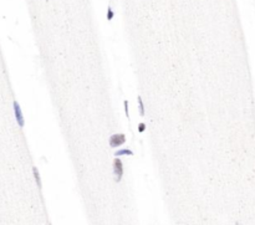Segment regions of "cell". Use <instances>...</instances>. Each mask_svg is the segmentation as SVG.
I'll return each mask as SVG.
<instances>
[{
  "label": "cell",
  "mask_w": 255,
  "mask_h": 225,
  "mask_svg": "<svg viewBox=\"0 0 255 225\" xmlns=\"http://www.w3.org/2000/svg\"><path fill=\"white\" fill-rule=\"evenodd\" d=\"M113 172L116 174V182H119L122 179V174H123V164H122V160L118 157H116L115 160H113Z\"/></svg>",
  "instance_id": "cell-1"
},
{
  "label": "cell",
  "mask_w": 255,
  "mask_h": 225,
  "mask_svg": "<svg viewBox=\"0 0 255 225\" xmlns=\"http://www.w3.org/2000/svg\"><path fill=\"white\" fill-rule=\"evenodd\" d=\"M126 142V136L125 135H112L110 137V146L112 148H116V147L122 146Z\"/></svg>",
  "instance_id": "cell-2"
},
{
  "label": "cell",
  "mask_w": 255,
  "mask_h": 225,
  "mask_svg": "<svg viewBox=\"0 0 255 225\" xmlns=\"http://www.w3.org/2000/svg\"><path fill=\"white\" fill-rule=\"evenodd\" d=\"M14 112H15V118H16V122L20 127H24L25 124V119H24V116H23V112H21V108L19 106V103L15 101L14 102Z\"/></svg>",
  "instance_id": "cell-3"
},
{
  "label": "cell",
  "mask_w": 255,
  "mask_h": 225,
  "mask_svg": "<svg viewBox=\"0 0 255 225\" xmlns=\"http://www.w3.org/2000/svg\"><path fill=\"white\" fill-rule=\"evenodd\" d=\"M115 156L116 157H121V156H133V152L131 149H119L115 153Z\"/></svg>",
  "instance_id": "cell-4"
},
{
  "label": "cell",
  "mask_w": 255,
  "mask_h": 225,
  "mask_svg": "<svg viewBox=\"0 0 255 225\" xmlns=\"http://www.w3.org/2000/svg\"><path fill=\"white\" fill-rule=\"evenodd\" d=\"M32 172H34V177H35V180H36V184L39 188H41V179H40V175H39V171L36 167L32 168Z\"/></svg>",
  "instance_id": "cell-5"
},
{
  "label": "cell",
  "mask_w": 255,
  "mask_h": 225,
  "mask_svg": "<svg viewBox=\"0 0 255 225\" xmlns=\"http://www.w3.org/2000/svg\"><path fill=\"white\" fill-rule=\"evenodd\" d=\"M137 100H138V103H139V115L144 116V106H143V102H142V97L138 96Z\"/></svg>",
  "instance_id": "cell-6"
},
{
  "label": "cell",
  "mask_w": 255,
  "mask_h": 225,
  "mask_svg": "<svg viewBox=\"0 0 255 225\" xmlns=\"http://www.w3.org/2000/svg\"><path fill=\"white\" fill-rule=\"evenodd\" d=\"M113 16H115V12H113L112 8L110 6L108 10H107V20H112V19H113Z\"/></svg>",
  "instance_id": "cell-7"
},
{
  "label": "cell",
  "mask_w": 255,
  "mask_h": 225,
  "mask_svg": "<svg viewBox=\"0 0 255 225\" xmlns=\"http://www.w3.org/2000/svg\"><path fill=\"white\" fill-rule=\"evenodd\" d=\"M144 129H146V124H144V123H141V124L138 126V132L142 133V132H144Z\"/></svg>",
  "instance_id": "cell-8"
},
{
  "label": "cell",
  "mask_w": 255,
  "mask_h": 225,
  "mask_svg": "<svg viewBox=\"0 0 255 225\" xmlns=\"http://www.w3.org/2000/svg\"><path fill=\"white\" fill-rule=\"evenodd\" d=\"M123 103H125V112H126V116L128 117V102L125 101Z\"/></svg>",
  "instance_id": "cell-9"
},
{
  "label": "cell",
  "mask_w": 255,
  "mask_h": 225,
  "mask_svg": "<svg viewBox=\"0 0 255 225\" xmlns=\"http://www.w3.org/2000/svg\"><path fill=\"white\" fill-rule=\"evenodd\" d=\"M235 225H239V223H237V224H235Z\"/></svg>",
  "instance_id": "cell-10"
}]
</instances>
